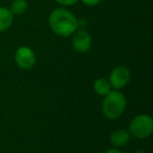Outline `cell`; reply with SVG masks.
Returning a JSON list of instances; mask_svg holds the SVG:
<instances>
[{
    "label": "cell",
    "mask_w": 153,
    "mask_h": 153,
    "mask_svg": "<svg viewBox=\"0 0 153 153\" xmlns=\"http://www.w3.org/2000/svg\"><path fill=\"white\" fill-rule=\"evenodd\" d=\"M131 134L126 129H117L111 132L110 134V142L115 148L125 147L129 143Z\"/></svg>",
    "instance_id": "cell-7"
},
{
    "label": "cell",
    "mask_w": 153,
    "mask_h": 153,
    "mask_svg": "<svg viewBox=\"0 0 153 153\" xmlns=\"http://www.w3.org/2000/svg\"><path fill=\"white\" fill-rule=\"evenodd\" d=\"M55 1L59 3L60 5H63V7H70V5L76 4L79 0H55Z\"/></svg>",
    "instance_id": "cell-11"
},
{
    "label": "cell",
    "mask_w": 153,
    "mask_h": 153,
    "mask_svg": "<svg viewBox=\"0 0 153 153\" xmlns=\"http://www.w3.org/2000/svg\"><path fill=\"white\" fill-rule=\"evenodd\" d=\"M130 79H131V74L129 68L124 65H120L113 68L108 80L112 88H114L115 90H120L129 83Z\"/></svg>",
    "instance_id": "cell-5"
},
{
    "label": "cell",
    "mask_w": 153,
    "mask_h": 153,
    "mask_svg": "<svg viewBox=\"0 0 153 153\" xmlns=\"http://www.w3.org/2000/svg\"><path fill=\"white\" fill-rule=\"evenodd\" d=\"M81 1L85 5H88V7H94V5H98L102 0H81Z\"/></svg>",
    "instance_id": "cell-12"
},
{
    "label": "cell",
    "mask_w": 153,
    "mask_h": 153,
    "mask_svg": "<svg viewBox=\"0 0 153 153\" xmlns=\"http://www.w3.org/2000/svg\"><path fill=\"white\" fill-rule=\"evenodd\" d=\"M36 53L30 47L20 46L15 53L16 65L22 70H30L36 64Z\"/></svg>",
    "instance_id": "cell-4"
},
{
    "label": "cell",
    "mask_w": 153,
    "mask_h": 153,
    "mask_svg": "<svg viewBox=\"0 0 153 153\" xmlns=\"http://www.w3.org/2000/svg\"><path fill=\"white\" fill-rule=\"evenodd\" d=\"M14 22V15L9 7H0V33L7 30Z\"/></svg>",
    "instance_id": "cell-8"
},
{
    "label": "cell",
    "mask_w": 153,
    "mask_h": 153,
    "mask_svg": "<svg viewBox=\"0 0 153 153\" xmlns=\"http://www.w3.org/2000/svg\"><path fill=\"white\" fill-rule=\"evenodd\" d=\"M105 153H123L121 150H120L119 148H110V149H108V150H106L105 151Z\"/></svg>",
    "instance_id": "cell-13"
},
{
    "label": "cell",
    "mask_w": 153,
    "mask_h": 153,
    "mask_svg": "<svg viewBox=\"0 0 153 153\" xmlns=\"http://www.w3.org/2000/svg\"><path fill=\"white\" fill-rule=\"evenodd\" d=\"M28 4L26 0H14L10 7V11L14 16H19L25 13Z\"/></svg>",
    "instance_id": "cell-10"
},
{
    "label": "cell",
    "mask_w": 153,
    "mask_h": 153,
    "mask_svg": "<svg viewBox=\"0 0 153 153\" xmlns=\"http://www.w3.org/2000/svg\"><path fill=\"white\" fill-rule=\"evenodd\" d=\"M72 36V47L78 53H86L90 49L92 43V39L90 34L85 30H76Z\"/></svg>",
    "instance_id": "cell-6"
},
{
    "label": "cell",
    "mask_w": 153,
    "mask_h": 153,
    "mask_svg": "<svg viewBox=\"0 0 153 153\" xmlns=\"http://www.w3.org/2000/svg\"><path fill=\"white\" fill-rule=\"evenodd\" d=\"M127 106V100L123 92L111 90L104 97L102 104V112L107 119L115 120L124 113Z\"/></svg>",
    "instance_id": "cell-2"
},
{
    "label": "cell",
    "mask_w": 153,
    "mask_h": 153,
    "mask_svg": "<svg viewBox=\"0 0 153 153\" xmlns=\"http://www.w3.org/2000/svg\"><path fill=\"white\" fill-rule=\"evenodd\" d=\"M48 24L53 33L60 37L67 38L78 30L79 20L69 10L58 7L49 14Z\"/></svg>",
    "instance_id": "cell-1"
},
{
    "label": "cell",
    "mask_w": 153,
    "mask_h": 153,
    "mask_svg": "<svg viewBox=\"0 0 153 153\" xmlns=\"http://www.w3.org/2000/svg\"><path fill=\"white\" fill-rule=\"evenodd\" d=\"M94 90L99 96L105 97L112 90V86H111L108 79H106V78H99L94 83Z\"/></svg>",
    "instance_id": "cell-9"
},
{
    "label": "cell",
    "mask_w": 153,
    "mask_h": 153,
    "mask_svg": "<svg viewBox=\"0 0 153 153\" xmlns=\"http://www.w3.org/2000/svg\"><path fill=\"white\" fill-rule=\"evenodd\" d=\"M129 132L138 140L149 137L153 132V120L148 114H138L132 119L129 125Z\"/></svg>",
    "instance_id": "cell-3"
},
{
    "label": "cell",
    "mask_w": 153,
    "mask_h": 153,
    "mask_svg": "<svg viewBox=\"0 0 153 153\" xmlns=\"http://www.w3.org/2000/svg\"><path fill=\"white\" fill-rule=\"evenodd\" d=\"M134 153H146V152H145L144 150H136Z\"/></svg>",
    "instance_id": "cell-14"
}]
</instances>
